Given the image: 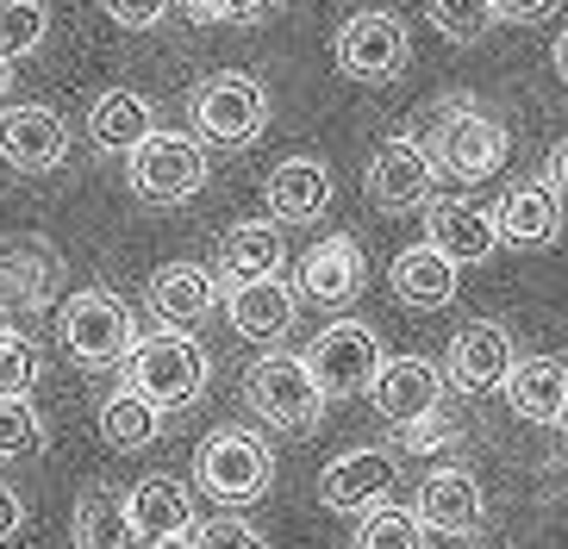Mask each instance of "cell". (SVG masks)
<instances>
[{
	"label": "cell",
	"instance_id": "6da1fadb",
	"mask_svg": "<svg viewBox=\"0 0 568 549\" xmlns=\"http://www.w3.org/2000/svg\"><path fill=\"white\" fill-rule=\"evenodd\" d=\"M125 394L151 399L156 413H182L206 394V349L187 332H156L125 349Z\"/></svg>",
	"mask_w": 568,
	"mask_h": 549
},
{
	"label": "cell",
	"instance_id": "7a4b0ae2",
	"mask_svg": "<svg viewBox=\"0 0 568 549\" xmlns=\"http://www.w3.org/2000/svg\"><path fill=\"white\" fill-rule=\"evenodd\" d=\"M506 150H513V138H506V125L487 113L481 100L450 94L444 106H437L432 150H425L432 169H444V175H456V182H487V175H500Z\"/></svg>",
	"mask_w": 568,
	"mask_h": 549
},
{
	"label": "cell",
	"instance_id": "3957f363",
	"mask_svg": "<svg viewBox=\"0 0 568 549\" xmlns=\"http://www.w3.org/2000/svg\"><path fill=\"white\" fill-rule=\"evenodd\" d=\"M244 399H251L256 418L282 425V431H313L325 418V394H318L313 368L301 356H287V349H268L244 368Z\"/></svg>",
	"mask_w": 568,
	"mask_h": 549
},
{
	"label": "cell",
	"instance_id": "277c9868",
	"mask_svg": "<svg viewBox=\"0 0 568 549\" xmlns=\"http://www.w3.org/2000/svg\"><path fill=\"white\" fill-rule=\"evenodd\" d=\"M201 487L232 512V506H256L275 481V462H268V444L251 431H213L201 444V462H194Z\"/></svg>",
	"mask_w": 568,
	"mask_h": 549
},
{
	"label": "cell",
	"instance_id": "5b68a950",
	"mask_svg": "<svg viewBox=\"0 0 568 549\" xmlns=\"http://www.w3.org/2000/svg\"><path fill=\"white\" fill-rule=\"evenodd\" d=\"M194 125H201V138H206V144H219V150L256 144V132L268 125L263 82H256V75H237V69L206 75L201 94H194Z\"/></svg>",
	"mask_w": 568,
	"mask_h": 549
},
{
	"label": "cell",
	"instance_id": "8992f818",
	"mask_svg": "<svg viewBox=\"0 0 568 549\" xmlns=\"http://www.w3.org/2000/svg\"><path fill=\"white\" fill-rule=\"evenodd\" d=\"M306 368H313V382L325 399H351V394H368V382L382 375V337L368 332V325H356V318H344V325H325V332L313 337V349L301 356Z\"/></svg>",
	"mask_w": 568,
	"mask_h": 549
},
{
	"label": "cell",
	"instance_id": "52a82bcc",
	"mask_svg": "<svg viewBox=\"0 0 568 549\" xmlns=\"http://www.w3.org/2000/svg\"><path fill=\"white\" fill-rule=\"evenodd\" d=\"M132 187L138 200H156V206H182L206 187V150L182 132H151L132 150Z\"/></svg>",
	"mask_w": 568,
	"mask_h": 549
},
{
	"label": "cell",
	"instance_id": "ba28073f",
	"mask_svg": "<svg viewBox=\"0 0 568 549\" xmlns=\"http://www.w3.org/2000/svg\"><path fill=\"white\" fill-rule=\"evenodd\" d=\"M57 332H63V349L75 363L106 368V363H125V349H132V313H125L106 287H82V294L63 306Z\"/></svg>",
	"mask_w": 568,
	"mask_h": 549
},
{
	"label": "cell",
	"instance_id": "9c48e42d",
	"mask_svg": "<svg viewBox=\"0 0 568 549\" xmlns=\"http://www.w3.org/2000/svg\"><path fill=\"white\" fill-rule=\"evenodd\" d=\"M406 63V26L394 13H351L337 26V69L351 82H394Z\"/></svg>",
	"mask_w": 568,
	"mask_h": 549
},
{
	"label": "cell",
	"instance_id": "30bf717a",
	"mask_svg": "<svg viewBox=\"0 0 568 549\" xmlns=\"http://www.w3.org/2000/svg\"><path fill=\"white\" fill-rule=\"evenodd\" d=\"M368 399H375V413L387 425H418V418H432L444 406V368H432L425 356H387L382 375L368 382Z\"/></svg>",
	"mask_w": 568,
	"mask_h": 549
},
{
	"label": "cell",
	"instance_id": "8fae6325",
	"mask_svg": "<svg viewBox=\"0 0 568 549\" xmlns=\"http://www.w3.org/2000/svg\"><path fill=\"white\" fill-rule=\"evenodd\" d=\"M432 182H437V169H432V156H425L418 138H382V150L368 156V200L387 206V213L425 206V200H432Z\"/></svg>",
	"mask_w": 568,
	"mask_h": 549
},
{
	"label": "cell",
	"instance_id": "7c38bea8",
	"mask_svg": "<svg viewBox=\"0 0 568 549\" xmlns=\"http://www.w3.org/2000/svg\"><path fill=\"white\" fill-rule=\"evenodd\" d=\"M0 156L26 175H51L69 156V125L51 106H7L0 113Z\"/></svg>",
	"mask_w": 568,
	"mask_h": 549
},
{
	"label": "cell",
	"instance_id": "4fadbf2b",
	"mask_svg": "<svg viewBox=\"0 0 568 549\" xmlns=\"http://www.w3.org/2000/svg\"><path fill=\"white\" fill-rule=\"evenodd\" d=\"M487 218H494V237H500V244L544 250L562 232V194H556L550 182H518V187H506L500 206Z\"/></svg>",
	"mask_w": 568,
	"mask_h": 549
},
{
	"label": "cell",
	"instance_id": "5bb4252c",
	"mask_svg": "<svg viewBox=\"0 0 568 549\" xmlns=\"http://www.w3.org/2000/svg\"><path fill=\"white\" fill-rule=\"evenodd\" d=\"M513 337H506V325H494V318H475V325H463L450 344V363H444V375H450L463 394H494V387L506 382V368H513Z\"/></svg>",
	"mask_w": 568,
	"mask_h": 549
},
{
	"label": "cell",
	"instance_id": "9a60e30c",
	"mask_svg": "<svg viewBox=\"0 0 568 549\" xmlns=\"http://www.w3.org/2000/svg\"><path fill=\"white\" fill-rule=\"evenodd\" d=\"M363 244L344 232L318 237L313 250L301 256V294L313 299V306H351L356 294H363Z\"/></svg>",
	"mask_w": 568,
	"mask_h": 549
},
{
	"label": "cell",
	"instance_id": "2e32d148",
	"mask_svg": "<svg viewBox=\"0 0 568 549\" xmlns=\"http://www.w3.org/2000/svg\"><path fill=\"white\" fill-rule=\"evenodd\" d=\"M387 487H394V456L387 449H351L318 475V499L332 512H368V506L387 499Z\"/></svg>",
	"mask_w": 568,
	"mask_h": 549
},
{
	"label": "cell",
	"instance_id": "e0dca14e",
	"mask_svg": "<svg viewBox=\"0 0 568 549\" xmlns=\"http://www.w3.org/2000/svg\"><path fill=\"white\" fill-rule=\"evenodd\" d=\"M432 237L425 244L444 256L450 268L463 263H487L494 250H500V237H494V218H487V206H475V200H432Z\"/></svg>",
	"mask_w": 568,
	"mask_h": 549
},
{
	"label": "cell",
	"instance_id": "ac0fdd59",
	"mask_svg": "<svg viewBox=\"0 0 568 549\" xmlns=\"http://www.w3.org/2000/svg\"><path fill=\"white\" fill-rule=\"evenodd\" d=\"M413 518L425 531H444V537L481 531V487H475V475H463V468H432V475L418 481V512Z\"/></svg>",
	"mask_w": 568,
	"mask_h": 549
},
{
	"label": "cell",
	"instance_id": "d6986e66",
	"mask_svg": "<svg viewBox=\"0 0 568 549\" xmlns=\"http://www.w3.org/2000/svg\"><path fill=\"white\" fill-rule=\"evenodd\" d=\"M213 306H219V275L206 263H163L151 275V313L175 332L201 325Z\"/></svg>",
	"mask_w": 568,
	"mask_h": 549
},
{
	"label": "cell",
	"instance_id": "ffe728a7",
	"mask_svg": "<svg viewBox=\"0 0 568 549\" xmlns=\"http://www.w3.org/2000/svg\"><path fill=\"white\" fill-rule=\"evenodd\" d=\"M225 313H232V332H237V337H251V344H282V337L294 332V294H287L275 275L232 282Z\"/></svg>",
	"mask_w": 568,
	"mask_h": 549
},
{
	"label": "cell",
	"instance_id": "44dd1931",
	"mask_svg": "<svg viewBox=\"0 0 568 549\" xmlns=\"http://www.w3.org/2000/svg\"><path fill=\"white\" fill-rule=\"evenodd\" d=\"M268 213L287 218V225H306V218H318L325 206H332V169L313 163V156H287V163L268 169Z\"/></svg>",
	"mask_w": 568,
	"mask_h": 549
},
{
	"label": "cell",
	"instance_id": "7402d4cb",
	"mask_svg": "<svg viewBox=\"0 0 568 549\" xmlns=\"http://www.w3.org/2000/svg\"><path fill=\"white\" fill-rule=\"evenodd\" d=\"M125 518H132V537H138V543L182 537V531H194V525H201V518H194V499H187V487L169 481V475L138 481L132 499H125Z\"/></svg>",
	"mask_w": 568,
	"mask_h": 549
},
{
	"label": "cell",
	"instance_id": "603a6c76",
	"mask_svg": "<svg viewBox=\"0 0 568 549\" xmlns=\"http://www.w3.org/2000/svg\"><path fill=\"white\" fill-rule=\"evenodd\" d=\"M151 132H156L151 100L132 94V88H106V94L94 100V113H88V138H94V150H106V156H132Z\"/></svg>",
	"mask_w": 568,
	"mask_h": 549
},
{
	"label": "cell",
	"instance_id": "cb8c5ba5",
	"mask_svg": "<svg viewBox=\"0 0 568 549\" xmlns=\"http://www.w3.org/2000/svg\"><path fill=\"white\" fill-rule=\"evenodd\" d=\"M506 399H513L518 418H531V425H556V413H562L568 399V368L556 363V356H525V363L506 368Z\"/></svg>",
	"mask_w": 568,
	"mask_h": 549
},
{
	"label": "cell",
	"instance_id": "d4e9b609",
	"mask_svg": "<svg viewBox=\"0 0 568 549\" xmlns=\"http://www.w3.org/2000/svg\"><path fill=\"white\" fill-rule=\"evenodd\" d=\"M57 287V256L44 244L0 250V306L7 313H38Z\"/></svg>",
	"mask_w": 568,
	"mask_h": 549
},
{
	"label": "cell",
	"instance_id": "484cf974",
	"mask_svg": "<svg viewBox=\"0 0 568 549\" xmlns=\"http://www.w3.org/2000/svg\"><path fill=\"white\" fill-rule=\"evenodd\" d=\"M387 282H394V299H400V306H418V313H432V306H450L456 299V268L444 263L432 244L400 250Z\"/></svg>",
	"mask_w": 568,
	"mask_h": 549
},
{
	"label": "cell",
	"instance_id": "4316f807",
	"mask_svg": "<svg viewBox=\"0 0 568 549\" xmlns=\"http://www.w3.org/2000/svg\"><path fill=\"white\" fill-rule=\"evenodd\" d=\"M282 232L275 225H263V218H244V225H232L225 232V244H219V275L225 282H256V275H282Z\"/></svg>",
	"mask_w": 568,
	"mask_h": 549
},
{
	"label": "cell",
	"instance_id": "83f0119b",
	"mask_svg": "<svg viewBox=\"0 0 568 549\" xmlns=\"http://www.w3.org/2000/svg\"><path fill=\"white\" fill-rule=\"evenodd\" d=\"M69 531H75V549H138L132 518H125V494H113V487H82Z\"/></svg>",
	"mask_w": 568,
	"mask_h": 549
},
{
	"label": "cell",
	"instance_id": "f1b7e54d",
	"mask_svg": "<svg viewBox=\"0 0 568 549\" xmlns=\"http://www.w3.org/2000/svg\"><path fill=\"white\" fill-rule=\"evenodd\" d=\"M101 437L113 449H151L156 437H163V413L138 394H113L101 406Z\"/></svg>",
	"mask_w": 568,
	"mask_h": 549
},
{
	"label": "cell",
	"instance_id": "f546056e",
	"mask_svg": "<svg viewBox=\"0 0 568 549\" xmlns=\"http://www.w3.org/2000/svg\"><path fill=\"white\" fill-rule=\"evenodd\" d=\"M356 549H425V525H418L406 506H368L363 525H356Z\"/></svg>",
	"mask_w": 568,
	"mask_h": 549
},
{
	"label": "cell",
	"instance_id": "4dcf8cb0",
	"mask_svg": "<svg viewBox=\"0 0 568 549\" xmlns=\"http://www.w3.org/2000/svg\"><path fill=\"white\" fill-rule=\"evenodd\" d=\"M38 344L13 325H0V399H32L38 387Z\"/></svg>",
	"mask_w": 568,
	"mask_h": 549
},
{
	"label": "cell",
	"instance_id": "1f68e13d",
	"mask_svg": "<svg viewBox=\"0 0 568 549\" xmlns=\"http://www.w3.org/2000/svg\"><path fill=\"white\" fill-rule=\"evenodd\" d=\"M44 44V0H0V57H32Z\"/></svg>",
	"mask_w": 568,
	"mask_h": 549
},
{
	"label": "cell",
	"instance_id": "d6a6232c",
	"mask_svg": "<svg viewBox=\"0 0 568 549\" xmlns=\"http://www.w3.org/2000/svg\"><path fill=\"white\" fill-rule=\"evenodd\" d=\"M425 13H432V26L450 44H475L481 32H494V7L487 0H425Z\"/></svg>",
	"mask_w": 568,
	"mask_h": 549
},
{
	"label": "cell",
	"instance_id": "836d02e7",
	"mask_svg": "<svg viewBox=\"0 0 568 549\" xmlns=\"http://www.w3.org/2000/svg\"><path fill=\"white\" fill-rule=\"evenodd\" d=\"M44 444V418L32 399H0V462H19Z\"/></svg>",
	"mask_w": 568,
	"mask_h": 549
},
{
	"label": "cell",
	"instance_id": "e575fe53",
	"mask_svg": "<svg viewBox=\"0 0 568 549\" xmlns=\"http://www.w3.org/2000/svg\"><path fill=\"white\" fill-rule=\"evenodd\" d=\"M194 549H268V537L256 525H244V518L219 512L206 525H194Z\"/></svg>",
	"mask_w": 568,
	"mask_h": 549
},
{
	"label": "cell",
	"instance_id": "d590c367",
	"mask_svg": "<svg viewBox=\"0 0 568 549\" xmlns=\"http://www.w3.org/2000/svg\"><path fill=\"white\" fill-rule=\"evenodd\" d=\"M101 7H106V19L132 26V32H144V26H156L169 13V0H101Z\"/></svg>",
	"mask_w": 568,
	"mask_h": 549
},
{
	"label": "cell",
	"instance_id": "8d00e7d4",
	"mask_svg": "<svg viewBox=\"0 0 568 549\" xmlns=\"http://www.w3.org/2000/svg\"><path fill=\"white\" fill-rule=\"evenodd\" d=\"M406 444L413 449H432V444H456V425L444 413H432V418H418V425H406Z\"/></svg>",
	"mask_w": 568,
	"mask_h": 549
},
{
	"label": "cell",
	"instance_id": "74e56055",
	"mask_svg": "<svg viewBox=\"0 0 568 549\" xmlns=\"http://www.w3.org/2000/svg\"><path fill=\"white\" fill-rule=\"evenodd\" d=\"M494 7V19H513V26H525V19H544L556 13V0H487Z\"/></svg>",
	"mask_w": 568,
	"mask_h": 549
},
{
	"label": "cell",
	"instance_id": "f35d334b",
	"mask_svg": "<svg viewBox=\"0 0 568 549\" xmlns=\"http://www.w3.org/2000/svg\"><path fill=\"white\" fill-rule=\"evenodd\" d=\"M19 525H26V499L0 481V543H7V537H19Z\"/></svg>",
	"mask_w": 568,
	"mask_h": 549
},
{
	"label": "cell",
	"instance_id": "ab89813d",
	"mask_svg": "<svg viewBox=\"0 0 568 549\" xmlns=\"http://www.w3.org/2000/svg\"><path fill=\"white\" fill-rule=\"evenodd\" d=\"M275 0H219V19H263Z\"/></svg>",
	"mask_w": 568,
	"mask_h": 549
},
{
	"label": "cell",
	"instance_id": "60d3db41",
	"mask_svg": "<svg viewBox=\"0 0 568 549\" xmlns=\"http://www.w3.org/2000/svg\"><path fill=\"white\" fill-rule=\"evenodd\" d=\"M544 175H550V187H556V194H568V138L550 150V169H544Z\"/></svg>",
	"mask_w": 568,
	"mask_h": 549
},
{
	"label": "cell",
	"instance_id": "b9f144b4",
	"mask_svg": "<svg viewBox=\"0 0 568 549\" xmlns=\"http://www.w3.org/2000/svg\"><path fill=\"white\" fill-rule=\"evenodd\" d=\"M187 19H201V26H219V0H182Z\"/></svg>",
	"mask_w": 568,
	"mask_h": 549
},
{
	"label": "cell",
	"instance_id": "7bdbcfd3",
	"mask_svg": "<svg viewBox=\"0 0 568 549\" xmlns=\"http://www.w3.org/2000/svg\"><path fill=\"white\" fill-rule=\"evenodd\" d=\"M144 549H194V531H182V537H156V543H144Z\"/></svg>",
	"mask_w": 568,
	"mask_h": 549
},
{
	"label": "cell",
	"instance_id": "ee69618b",
	"mask_svg": "<svg viewBox=\"0 0 568 549\" xmlns=\"http://www.w3.org/2000/svg\"><path fill=\"white\" fill-rule=\"evenodd\" d=\"M556 75L568 82V26H562V38H556Z\"/></svg>",
	"mask_w": 568,
	"mask_h": 549
},
{
	"label": "cell",
	"instance_id": "f6af8a7d",
	"mask_svg": "<svg viewBox=\"0 0 568 549\" xmlns=\"http://www.w3.org/2000/svg\"><path fill=\"white\" fill-rule=\"evenodd\" d=\"M7 88H13V63L0 57V100H7Z\"/></svg>",
	"mask_w": 568,
	"mask_h": 549
},
{
	"label": "cell",
	"instance_id": "bcb514c9",
	"mask_svg": "<svg viewBox=\"0 0 568 549\" xmlns=\"http://www.w3.org/2000/svg\"><path fill=\"white\" fill-rule=\"evenodd\" d=\"M556 425H562V431H568V399H562V413H556Z\"/></svg>",
	"mask_w": 568,
	"mask_h": 549
}]
</instances>
